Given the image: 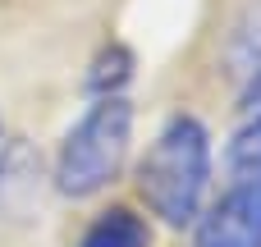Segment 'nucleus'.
<instances>
[{"instance_id":"6","label":"nucleus","mask_w":261,"mask_h":247,"mask_svg":"<svg viewBox=\"0 0 261 247\" xmlns=\"http://www.w3.org/2000/svg\"><path fill=\"white\" fill-rule=\"evenodd\" d=\"M78 247H151V220L133 206H106L92 215Z\"/></svg>"},{"instance_id":"4","label":"nucleus","mask_w":261,"mask_h":247,"mask_svg":"<svg viewBox=\"0 0 261 247\" xmlns=\"http://www.w3.org/2000/svg\"><path fill=\"white\" fill-rule=\"evenodd\" d=\"M46 170L41 151L28 138H5L0 142V220H32L41 206Z\"/></svg>"},{"instance_id":"9","label":"nucleus","mask_w":261,"mask_h":247,"mask_svg":"<svg viewBox=\"0 0 261 247\" xmlns=\"http://www.w3.org/2000/svg\"><path fill=\"white\" fill-rule=\"evenodd\" d=\"M0 142H5V124H0Z\"/></svg>"},{"instance_id":"3","label":"nucleus","mask_w":261,"mask_h":247,"mask_svg":"<svg viewBox=\"0 0 261 247\" xmlns=\"http://www.w3.org/2000/svg\"><path fill=\"white\" fill-rule=\"evenodd\" d=\"M193 234L197 247H261V188L225 183V193L206 202Z\"/></svg>"},{"instance_id":"8","label":"nucleus","mask_w":261,"mask_h":247,"mask_svg":"<svg viewBox=\"0 0 261 247\" xmlns=\"http://www.w3.org/2000/svg\"><path fill=\"white\" fill-rule=\"evenodd\" d=\"M128 78H133V55H128V46H119V41L101 46L96 60H92V73H87L92 96H124Z\"/></svg>"},{"instance_id":"5","label":"nucleus","mask_w":261,"mask_h":247,"mask_svg":"<svg viewBox=\"0 0 261 247\" xmlns=\"http://www.w3.org/2000/svg\"><path fill=\"white\" fill-rule=\"evenodd\" d=\"M225 69L234 78L243 110L261 105V0H248L243 14L234 18L229 41H225Z\"/></svg>"},{"instance_id":"7","label":"nucleus","mask_w":261,"mask_h":247,"mask_svg":"<svg viewBox=\"0 0 261 247\" xmlns=\"http://www.w3.org/2000/svg\"><path fill=\"white\" fill-rule=\"evenodd\" d=\"M225 183H257L261 188V105L243 115L225 147Z\"/></svg>"},{"instance_id":"1","label":"nucleus","mask_w":261,"mask_h":247,"mask_svg":"<svg viewBox=\"0 0 261 247\" xmlns=\"http://www.w3.org/2000/svg\"><path fill=\"white\" fill-rule=\"evenodd\" d=\"M211 170L216 156H211L206 124L179 110L156 128L142 160L133 165V188L165 229H193L211 197Z\"/></svg>"},{"instance_id":"2","label":"nucleus","mask_w":261,"mask_h":247,"mask_svg":"<svg viewBox=\"0 0 261 247\" xmlns=\"http://www.w3.org/2000/svg\"><path fill=\"white\" fill-rule=\"evenodd\" d=\"M133 124L138 115L128 96H96L73 119V128L60 138V151L50 165L55 193L69 202H87L106 193L133 156Z\"/></svg>"}]
</instances>
